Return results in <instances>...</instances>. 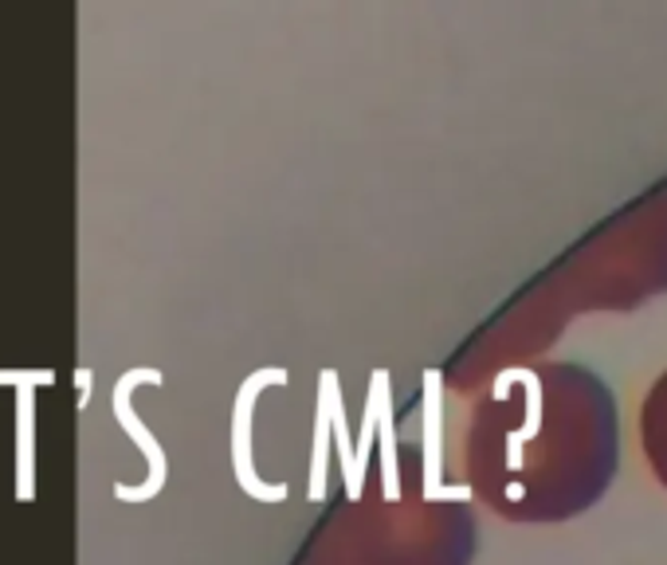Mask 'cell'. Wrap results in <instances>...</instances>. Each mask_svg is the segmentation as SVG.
I'll return each instance as SVG.
<instances>
[{"instance_id": "6da1fadb", "label": "cell", "mask_w": 667, "mask_h": 565, "mask_svg": "<svg viewBox=\"0 0 667 565\" xmlns=\"http://www.w3.org/2000/svg\"><path fill=\"white\" fill-rule=\"evenodd\" d=\"M161 381H166V377H161V370H153V365H134V370H126L123 377L115 381V393H110L115 420L123 424V433L138 444L141 456H146V463H150V476H146V483H141V487L115 483V494H118V499H126V503H146V499H153V494L166 487V476H169L166 451H161V444L153 440V433L146 428V420H141V416L134 413V405H130L134 388H138V385H161Z\"/></svg>"}, {"instance_id": "7a4b0ae2", "label": "cell", "mask_w": 667, "mask_h": 565, "mask_svg": "<svg viewBox=\"0 0 667 565\" xmlns=\"http://www.w3.org/2000/svg\"><path fill=\"white\" fill-rule=\"evenodd\" d=\"M287 381V370H260L252 373V377L240 385L236 393V413H232V468H236V479L240 487H244L252 499H260V503H279V499H287V487H267L264 479L255 476L252 468V401L260 397V388L264 385H283Z\"/></svg>"}, {"instance_id": "3957f363", "label": "cell", "mask_w": 667, "mask_h": 565, "mask_svg": "<svg viewBox=\"0 0 667 565\" xmlns=\"http://www.w3.org/2000/svg\"><path fill=\"white\" fill-rule=\"evenodd\" d=\"M35 388L32 381L17 385V499L35 494Z\"/></svg>"}, {"instance_id": "277c9868", "label": "cell", "mask_w": 667, "mask_h": 565, "mask_svg": "<svg viewBox=\"0 0 667 565\" xmlns=\"http://www.w3.org/2000/svg\"><path fill=\"white\" fill-rule=\"evenodd\" d=\"M20 381H32V385H52L55 370H0V385L17 388Z\"/></svg>"}, {"instance_id": "5b68a950", "label": "cell", "mask_w": 667, "mask_h": 565, "mask_svg": "<svg viewBox=\"0 0 667 565\" xmlns=\"http://www.w3.org/2000/svg\"><path fill=\"white\" fill-rule=\"evenodd\" d=\"M91 377H95V373H91L87 365H80V370H75V388H80V408H87V401H91Z\"/></svg>"}]
</instances>
